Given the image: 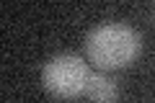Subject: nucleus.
Returning a JSON list of instances; mask_svg holds the SVG:
<instances>
[{
	"label": "nucleus",
	"instance_id": "3",
	"mask_svg": "<svg viewBox=\"0 0 155 103\" xmlns=\"http://www.w3.org/2000/svg\"><path fill=\"white\" fill-rule=\"evenodd\" d=\"M83 95L93 98V101H116V98H119V88H116V82L109 80L106 75H91Z\"/></svg>",
	"mask_w": 155,
	"mask_h": 103
},
{
	"label": "nucleus",
	"instance_id": "1",
	"mask_svg": "<svg viewBox=\"0 0 155 103\" xmlns=\"http://www.w3.org/2000/svg\"><path fill=\"white\" fill-rule=\"evenodd\" d=\"M142 39L132 26L106 23L85 36V54L101 70H122L140 57Z\"/></svg>",
	"mask_w": 155,
	"mask_h": 103
},
{
	"label": "nucleus",
	"instance_id": "2",
	"mask_svg": "<svg viewBox=\"0 0 155 103\" xmlns=\"http://www.w3.org/2000/svg\"><path fill=\"white\" fill-rule=\"evenodd\" d=\"M91 70L78 54H57L41 70V82L54 98H78L85 93Z\"/></svg>",
	"mask_w": 155,
	"mask_h": 103
}]
</instances>
